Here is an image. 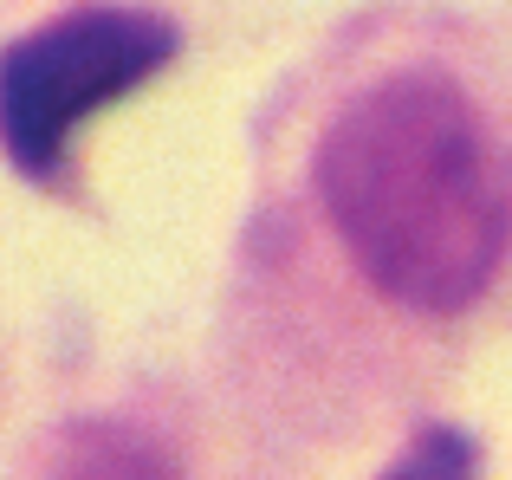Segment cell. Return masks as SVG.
Listing matches in <instances>:
<instances>
[{
  "label": "cell",
  "instance_id": "7a4b0ae2",
  "mask_svg": "<svg viewBox=\"0 0 512 480\" xmlns=\"http://www.w3.org/2000/svg\"><path fill=\"white\" fill-rule=\"evenodd\" d=\"M175 52V26L137 7H78L0 52V143L26 176H46L65 137L124 98Z\"/></svg>",
  "mask_w": 512,
  "mask_h": 480
},
{
  "label": "cell",
  "instance_id": "277c9868",
  "mask_svg": "<svg viewBox=\"0 0 512 480\" xmlns=\"http://www.w3.org/2000/svg\"><path fill=\"white\" fill-rule=\"evenodd\" d=\"M383 480H474V448L454 429H428Z\"/></svg>",
  "mask_w": 512,
  "mask_h": 480
},
{
  "label": "cell",
  "instance_id": "3957f363",
  "mask_svg": "<svg viewBox=\"0 0 512 480\" xmlns=\"http://www.w3.org/2000/svg\"><path fill=\"white\" fill-rule=\"evenodd\" d=\"M52 480H175V468L117 429H85Z\"/></svg>",
  "mask_w": 512,
  "mask_h": 480
},
{
  "label": "cell",
  "instance_id": "6da1fadb",
  "mask_svg": "<svg viewBox=\"0 0 512 480\" xmlns=\"http://www.w3.org/2000/svg\"><path fill=\"white\" fill-rule=\"evenodd\" d=\"M318 195L363 279L409 312L474 305L512 228L500 143L474 98L435 72H396L331 117Z\"/></svg>",
  "mask_w": 512,
  "mask_h": 480
}]
</instances>
